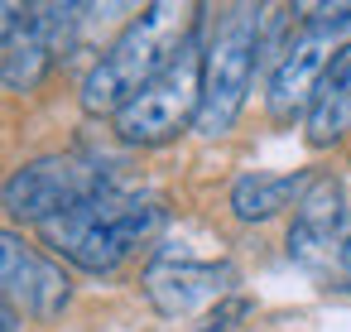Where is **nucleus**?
I'll return each mask as SVG.
<instances>
[{
    "instance_id": "obj_11",
    "label": "nucleus",
    "mask_w": 351,
    "mask_h": 332,
    "mask_svg": "<svg viewBox=\"0 0 351 332\" xmlns=\"http://www.w3.org/2000/svg\"><path fill=\"white\" fill-rule=\"evenodd\" d=\"M303 130H308L313 150H327L351 130V44L337 54V63L317 82V92H313V102L303 111Z\"/></svg>"
},
{
    "instance_id": "obj_3",
    "label": "nucleus",
    "mask_w": 351,
    "mask_h": 332,
    "mask_svg": "<svg viewBox=\"0 0 351 332\" xmlns=\"http://www.w3.org/2000/svg\"><path fill=\"white\" fill-rule=\"evenodd\" d=\"M265 25L269 10L265 5H226L212 25V39L202 44V106H197V126L202 135H226L250 97L255 82V63L265 49Z\"/></svg>"
},
{
    "instance_id": "obj_10",
    "label": "nucleus",
    "mask_w": 351,
    "mask_h": 332,
    "mask_svg": "<svg viewBox=\"0 0 351 332\" xmlns=\"http://www.w3.org/2000/svg\"><path fill=\"white\" fill-rule=\"evenodd\" d=\"M0 298L39 322H49L73 303V279L49 250L29 246L10 226H0Z\"/></svg>"
},
{
    "instance_id": "obj_5",
    "label": "nucleus",
    "mask_w": 351,
    "mask_h": 332,
    "mask_svg": "<svg viewBox=\"0 0 351 332\" xmlns=\"http://www.w3.org/2000/svg\"><path fill=\"white\" fill-rule=\"evenodd\" d=\"M202 20L197 29L178 44V54L164 63V73L111 121L121 145L135 150H154L178 140L188 126H197V106H202Z\"/></svg>"
},
{
    "instance_id": "obj_6",
    "label": "nucleus",
    "mask_w": 351,
    "mask_h": 332,
    "mask_svg": "<svg viewBox=\"0 0 351 332\" xmlns=\"http://www.w3.org/2000/svg\"><path fill=\"white\" fill-rule=\"evenodd\" d=\"M284 250L317 289L351 294V207H346L341 178L317 174L308 183V193L293 207Z\"/></svg>"
},
{
    "instance_id": "obj_12",
    "label": "nucleus",
    "mask_w": 351,
    "mask_h": 332,
    "mask_svg": "<svg viewBox=\"0 0 351 332\" xmlns=\"http://www.w3.org/2000/svg\"><path fill=\"white\" fill-rule=\"evenodd\" d=\"M308 183L313 178L303 169L298 174H260V169L255 174H241L231 183V217L245 222V226H260V222L298 207V198L308 193Z\"/></svg>"
},
{
    "instance_id": "obj_14",
    "label": "nucleus",
    "mask_w": 351,
    "mask_h": 332,
    "mask_svg": "<svg viewBox=\"0 0 351 332\" xmlns=\"http://www.w3.org/2000/svg\"><path fill=\"white\" fill-rule=\"evenodd\" d=\"M29 5H20V0H0V54H5V44L15 39V29L25 25Z\"/></svg>"
},
{
    "instance_id": "obj_7",
    "label": "nucleus",
    "mask_w": 351,
    "mask_h": 332,
    "mask_svg": "<svg viewBox=\"0 0 351 332\" xmlns=\"http://www.w3.org/2000/svg\"><path fill=\"white\" fill-rule=\"evenodd\" d=\"M106 188H116L111 164H101L92 154H39V159L5 174V183H0V212L20 226H44V222L63 217L68 207L97 198Z\"/></svg>"
},
{
    "instance_id": "obj_8",
    "label": "nucleus",
    "mask_w": 351,
    "mask_h": 332,
    "mask_svg": "<svg viewBox=\"0 0 351 332\" xmlns=\"http://www.w3.org/2000/svg\"><path fill=\"white\" fill-rule=\"evenodd\" d=\"M145 298L159 318H193L207 303L231 298L236 289V265L231 260H197L173 246H159L154 260L145 265Z\"/></svg>"
},
{
    "instance_id": "obj_2",
    "label": "nucleus",
    "mask_w": 351,
    "mask_h": 332,
    "mask_svg": "<svg viewBox=\"0 0 351 332\" xmlns=\"http://www.w3.org/2000/svg\"><path fill=\"white\" fill-rule=\"evenodd\" d=\"M202 15H207L202 5H173V0H154V5H145V10L101 49V58L87 68L82 92H77L82 111L116 121V116L164 73V63H169V58L178 54V44L197 29Z\"/></svg>"
},
{
    "instance_id": "obj_13",
    "label": "nucleus",
    "mask_w": 351,
    "mask_h": 332,
    "mask_svg": "<svg viewBox=\"0 0 351 332\" xmlns=\"http://www.w3.org/2000/svg\"><path fill=\"white\" fill-rule=\"evenodd\" d=\"M245 313H250V298H236V294H231V298H221V303L207 313V322L193 327V332H236Z\"/></svg>"
},
{
    "instance_id": "obj_15",
    "label": "nucleus",
    "mask_w": 351,
    "mask_h": 332,
    "mask_svg": "<svg viewBox=\"0 0 351 332\" xmlns=\"http://www.w3.org/2000/svg\"><path fill=\"white\" fill-rule=\"evenodd\" d=\"M20 322H25V313H20L15 303L0 298V332H20Z\"/></svg>"
},
{
    "instance_id": "obj_4",
    "label": "nucleus",
    "mask_w": 351,
    "mask_h": 332,
    "mask_svg": "<svg viewBox=\"0 0 351 332\" xmlns=\"http://www.w3.org/2000/svg\"><path fill=\"white\" fill-rule=\"evenodd\" d=\"M351 44V5H313L303 10L298 29L284 39V49L269 63L265 106L274 121H293L308 111L317 82L337 63V54Z\"/></svg>"
},
{
    "instance_id": "obj_1",
    "label": "nucleus",
    "mask_w": 351,
    "mask_h": 332,
    "mask_svg": "<svg viewBox=\"0 0 351 332\" xmlns=\"http://www.w3.org/2000/svg\"><path fill=\"white\" fill-rule=\"evenodd\" d=\"M169 222L164 198L154 193H135V188H106L77 207H68L63 217L39 226V241L49 246V255L77 265L82 274H116L140 246H149Z\"/></svg>"
},
{
    "instance_id": "obj_9",
    "label": "nucleus",
    "mask_w": 351,
    "mask_h": 332,
    "mask_svg": "<svg viewBox=\"0 0 351 332\" xmlns=\"http://www.w3.org/2000/svg\"><path fill=\"white\" fill-rule=\"evenodd\" d=\"M82 15H87V5H29L25 25L0 54V82L10 92H34L58 68L68 44L77 39Z\"/></svg>"
}]
</instances>
